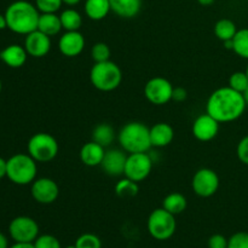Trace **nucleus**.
<instances>
[{"label": "nucleus", "instance_id": "nucleus-7", "mask_svg": "<svg viewBox=\"0 0 248 248\" xmlns=\"http://www.w3.org/2000/svg\"><path fill=\"white\" fill-rule=\"evenodd\" d=\"M28 154L36 162H50L57 156L60 145L52 135L46 132L35 133L28 140Z\"/></svg>", "mask_w": 248, "mask_h": 248}, {"label": "nucleus", "instance_id": "nucleus-25", "mask_svg": "<svg viewBox=\"0 0 248 248\" xmlns=\"http://www.w3.org/2000/svg\"><path fill=\"white\" fill-rule=\"evenodd\" d=\"M60 18L62 28L65 31H79L82 24V17L80 12H78L75 9H72V7L63 10L60 15Z\"/></svg>", "mask_w": 248, "mask_h": 248}, {"label": "nucleus", "instance_id": "nucleus-3", "mask_svg": "<svg viewBox=\"0 0 248 248\" xmlns=\"http://www.w3.org/2000/svg\"><path fill=\"white\" fill-rule=\"evenodd\" d=\"M118 140L121 148L128 154L147 153L152 148L150 128L138 121L126 124L119 132Z\"/></svg>", "mask_w": 248, "mask_h": 248}, {"label": "nucleus", "instance_id": "nucleus-28", "mask_svg": "<svg viewBox=\"0 0 248 248\" xmlns=\"http://www.w3.org/2000/svg\"><path fill=\"white\" fill-rule=\"evenodd\" d=\"M138 183L128 178H123L115 184V194L119 198H132L138 194Z\"/></svg>", "mask_w": 248, "mask_h": 248}, {"label": "nucleus", "instance_id": "nucleus-31", "mask_svg": "<svg viewBox=\"0 0 248 248\" xmlns=\"http://www.w3.org/2000/svg\"><path fill=\"white\" fill-rule=\"evenodd\" d=\"M77 248H102V242L97 235L94 234H82L75 241Z\"/></svg>", "mask_w": 248, "mask_h": 248}, {"label": "nucleus", "instance_id": "nucleus-20", "mask_svg": "<svg viewBox=\"0 0 248 248\" xmlns=\"http://www.w3.org/2000/svg\"><path fill=\"white\" fill-rule=\"evenodd\" d=\"M111 11L121 18H133L142 7V0H109Z\"/></svg>", "mask_w": 248, "mask_h": 248}, {"label": "nucleus", "instance_id": "nucleus-29", "mask_svg": "<svg viewBox=\"0 0 248 248\" xmlns=\"http://www.w3.org/2000/svg\"><path fill=\"white\" fill-rule=\"evenodd\" d=\"M229 87L235 91L244 93L248 87V77L246 72H235L229 78Z\"/></svg>", "mask_w": 248, "mask_h": 248}, {"label": "nucleus", "instance_id": "nucleus-26", "mask_svg": "<svg viewBox=\"0 0 248 248\" xmlns=\"http://www.w3.org/2000/svg\"><path fill=\"white\" fill-rule=\"evenodd\" d=\"M236 33H237L236 24L229 18L219 19L215 26V34L220 41L232 40Z\"/></svg>", "mask_w": 248, "mask_h": 248}, {"label": "nucleus", "instance_id": "nucleus-24", "mask_svg": "<svg viewBox=\"0 0 248 248\" xmlns=\"http://www.w3.org/2000/svg\"><path fill=\"white\" fill-rule=\"evenodd\" d=\"M186 206H188V201H186V196L181 193L169 194L162 201V208H165V210L169 211L170 213L174 216L181 215L182 212H184Z\"/></svg>", "mask_w": 248, "mask_h": 248}, {"label": "nucleus", "instance_id": "nucleus-8", "mask_svg": "<svg viewBox=\"0 0 248 248\" xmlns=\"http://www.w3.org/2000/svg\"><path fill=\"white\" fill-rule=\"evenodd\" d=\"M153 170V160L147 153H133L127 155L124 176L140 183L147 179Z\"/></svg>", "mask_w": 248, "mask_h": 248}, {"label": "nucleus", "instance_id": "nucleus-16", "mask_svg": "<svg viewBox=\"0 0 248 248\" xmlns=\"http://www.w3.org/2000/svg\"><path fill=\"white\" fill-rule=\"evenodd\" d=\"M58 48L65 57H77L85 48L84 35L79 31H65L58 40Z\"/></svg>", "mask_w": 248, "mask_h": 248}, {"label": "nucleus", "instance_id": "nucleus-45", "mask_svg": "<svg viewBox=\"0 0 248 248\" xmlns=\"http://www.w3.org/2000/svg\"><path fill=\"white\" fill-rule=\"evenodd\" d=\"M242 94H244L245 102H246V104H247V106H248V87H247V90H246V91H245L244 93H242Z\"/></svg>", "mask_w": 248, "mask_h": 248}, {"label": "nucleus", "instance_id": "nucleus-10", "mask_svg": "<svg viewBox=\"0 0 248 248\" xmlns=\"http://www.w3.org/2000/svg\"><path fill=\"white\" fill-rule=\"evenodd\" d=\"M173 85L167 79L161 77H155L150 79L144 86V96L154 106H164L172 101Z\"/></svg>", "mask_w": 248, "mask_h": 248}, {"label": "nucleus", "instance_id": "nucleus-46", "mask_svg": "<svg viewBox=\"0 0 248 248\" xmlns=\"http://www.w3.org/2000/svg\"><path fill=\"white\" fill-rule=\"evenodd\" d=\"M1 89H2V85H1V80H0V93H1Z\"/></svg>", "mask_w": 248, "mask_h": 248}, {"label": "nucleus", "instance_id": "nucleus-18", "mask_svg": "<svg viewBox=\"0 0 248 248\" xmlns=\"http://www.w3.org/2000/svg\"><path fill=\"white\" fill-rule=\"evenodd\" d=\"M104 155H106V148L93 140L84 144L80 149V160L82 164L89 167L101 166Z\"/></svg>", "mask_w": 248, "mask_h": 248}, {"label": "nucleus", "instance_id": "nucleus-21", "mask_svg": "<svg viewBox=\"0 0 248 248\" xmlns=\"http://www.w3.org/2000/svg\"><path fill=\"white\" fill-rule=\"evenodd\" d=\"M84 10L86 16L92 21H102L111 11L109 0H86Z\"/></svg>", "mask_w": 248, "mask_h": 248}, {"label": "nucleus", "instance_id": "nucleus-6", "mask_svg": "<svg viewBox=\"0 0 248 248\" xmlns=\"http://www.w3.org/2000/svg\"><path fill=\"white\" fill-rule=\"evenodd\" d=\"M147 228L153 239L157 241H166L171 239L176 232V216L162 207L156 208L149 215Z\"/></svg>", "mask_w": 248, "mask_h": 248}, {"label": "nucleus", "instance_id": "nucleus-4", "mask_svg": "<svg viewBox=\"0 0 248 248\" xmlns=\"http://www.w3.org/2000/svg\"><path fill=\"white\" fill-rule=\"evenodd\" d=\"M90 81L94 89L103 92H110L118 89L123 81V72L116 63L110 60L94 63L90 70Z\"/></svg>", "mask_w": 248, "mask_h": 248}, {"label": "nucleus", "instance_id": "nucleus-32", "mask_svg": "<svg viewBox=\"0 0 248 248\" xmlns=\"http://www.w3.org/2000/svg\"><path fill=\"white\" fill-rule=\"evenodd\" d=\"M62 5V0H35V6L40 14H56Z\"/></svg>", "mask_w": 248, "mask_h": 248}, {"label": "nucleus", "instance_id": "nucleus-30", "mask_svg": "<svg viewBox=\"0 0 248 248\" xmlns=\"http://www.w3.org/2000/svg\"><path fill=\"white\" fill-rule=\"evenodd\" d=\"M110 48L106 43H97L91 48V57L94 63L106 62L110 60Z\"/></svg>", "mask_w": 248, "mask_h": 248}, {"label": "nucleus", "instance_id": "nucleus-44", "mask_svg": "<svg viewBox=\"0 0 248 248\" xmlns=\"http://www.w3.org/2000/svg\"><path fill=\"white\" fill-rule=\"evenodd\" d=\"M223 44H224L225 48H228V50H232V46H234V44H232V40L223 41Z\"/></svg>", "mask_w": 248, "mask_h": 248}, {"label": "nucleus", "instance_id": "nucleus-14", "mask_svg": "<svg viewBox=\"0 0 248 248\" xmlns=\"http://www.w3.org/2000/svg\"><path fill=\"white\" fill-rule=\"evenodd\" d=\"M23 46L28 56H31L34 58L45 57L51 50V38L36 29L31 33L27 34Z\"/></svg>", "mask_w": 248, "mask_h": 248}, {"label": "nucleus", "instance_id": "nucleus-34", "mask_svg": "<svg viewBox=\"0 0 248 248\" xmlns=\"http://www.w3.org/2000/svg\"><path fill=\"white\" fill-rule=\"evenodd\" d=\"M228 248H248V232H239L228 239Z\"/></svg>", "mask_w": 248, "mask_h": 248}, {"label": "nucleus", "instance_id": "nucleus-22", "mask_svg": "<svg viewBox=\"0 0 248 248\" xmlns=\"http://www.w3.org/2000/svg\"><path fill=\"white\" fill-rule=\"evenodd\" d=\"M62 23L57 14H40L38 22V31H43L44 34L55 36L62 31Z\"/></svg>", "mask_w": 248, "mask_h": 248}, {"label": "nucleus", "instance_id": "nucleus-42", "mask_svg": "<svg viewBox=\"0 0 248 248\" xmlns=\"http://www.w3.org/2000/svg\"><path fill=\"white\" fill-rule=\"evenodd\" d=\"M62 1H63V4L68 5V6H75V5L79 4L81 0H62Z\"/></svg>", "mask_w": 248, "mask_h": 248}, {"label": "nucleus", "instance_id": "nucleus-1", "mask_svg": "<svg viewBox=\"0 0 248 248\" xmlns=\"http://www.w3.org/2000/svg\"><path fill=\"white\" fill-rule=\"evenodd\" d=\"M247 104L244 94L225 86L212 92L206 103V113L215 118L218 123H232L241 118Z\"/></svg>", "mask_w": 248, "mask_h": 248}, {"label": "nucleus", "instance_id": "nucleus-27", "mask_svg": "<svg viewBox=\"0 0 248 248\" xmlns=\"http://www.w3.org/2000/svg\"><path fill=\"white\" fill-rule=\"evenodd\" d=\"M232 51L241 58L248 60V28L237 31L232 39Z\"/></svg>", "mask_w": 248, "mask_h": 248}, {"label": "nucleus", "instance_id": "nucleus-11", "mask_svg": "<svg viewBox=\"0 0 248 248\" xmlns=\"http://www.w3.org/2000/svg\"><path fill=\"white\" fill-rule=\"evenodd\" d=\"M219 177L213 170L200 169L195 172L191 181L194 193L200 198H211L219 189Z\"/></svg>", "mask_w": 248, "mask_h": 248}, {"label": "nucleus", "instance_id": "nucleus-2", "mask_svg": "<svg viewBox=\"0 0 248 248\" xmlns=\"http://www.w3.org/2000/svg\"><path fill=\"white\" fill-rule=\"evenodd\" d=\"M7 28L16 34L27 35L38 29L40 12L35 5L26 0H17L10 4L5 11Z\"/></svg>", "mask_w": 248, "mask_h": 248}, {"label": "nucleus", "instance_id": "nucleus-23", "mask_svg": "<svg viewBox=\"0 0 248 248\" xmlns=\"http://www.w3.org/2000/svg\"><path fill=\"white\" fill-rule=\"evenodd\" d=\"M92 140L107 148L115 140V130L109 124H99L92 131Z\"/></svg>", "mask_w": 248, "mask_h": 248}, {"label": "nucleus", "instance_id": "nucleus-36", "mask_svg": "<svg viewBox=\"0 0 248 248\" xmlns=\"http://www.w3.org/2000/svg\"><path fill=\"white\" fill-rule=\"evenodd\" d=\"M208 248H228V239L222 234H215L208 239Z\"/></svg>", "mask_w": 248, "mask_h": 248}, {"label": "nucleus", "instance_id": "nucleus-12", "mask_svg": "<svg viewBox=\"0 0 248 248\" xmlns=\"http://www.w3.org/2000/svg\"><path fill=\"white\" fill-rule=\"evenodd\" d=\"M31 194L34 200L41 205L53 203L60 196V186L53 179L43 177L38 178L31 183Z\"/></svg>", "mask_w": 248, "mask_h": 248}, {"label": "nucleus", "instance_id": "nucleus-15", "mask_svg": "<svg viewBox=\"0 0 248 248\" xmlns=\"http://www.w3.org/2000/svg\"><path fill=\"white\" fill-rule=\"evenodd\" d=\"M126 160H127V155L124 149L106 150L101 167L108 176L120 177L125 173Z\"/></svg>", "mask_w": 248, "mask_h": 248}, {"label": "nucleus", "instance_id": "nucleus-48", "mask_svg": "<svg viewBox=\"0 0 248 248\" xmlns=\"http://www.w3.org/2000/svg\"><path fill=\"white\" fill-rule=\"evenodd\" d=\"M246 74H247V77H248V65H247V68H246Z\"/></svg>", "mask_w": 248, "mask_h": 248}, {"label": "nucleus", "instance_id": "nucleus-38", "mask_svg": "<svg viewBox=\"0 0 248 248\" xmlns=\"http://www.w3.org/2000/svg\"><path fill=\"white\" fill-rule=\"evenodd\" d=\"M6 170H7V160L0 157V179L6 177Z\"/></svg>", "mask_w": 248, "mask_h": 248}, {"label": "nucleus", "instance_id": "nucleus-17", "mask_svg": "<svg viewBox=\"0 0 248 248\" xmlns=\"http://www.w3.org/2000/svg\"><path fill=\"white\" fill-rule=\"evenodd\" d=\"M28 53H27L24 46L18 44H12L2 48L0 52V60L10 68H21L27 62Z\"/></svg>", "mask_w": 248, "mask_h": 248}, {"label": "nucleus", "instance_id": "nucleus-5", "mask_svg": "<svg viewBox=\"0 0 248 248\" xmlns=\"http://www.w3.org/2000/svg\"><path fill=\"white\" fill-rule=\"evenodd\" d=\"M38 166L29 154H15L7 160L6 177L17 186H28L36 179Z\"/></svg>", "mask_w": 248, "mask_h": 248}, {"label": "nucleus", "instance_id": "nucleus-39", "mask_svg": "<svg viewBox=\"0 0 248 248\" xmlns=\"http://www.w3.org/2000/svg\"><path fill=\"white\" fill-rule=\"evenodd\" d=\"M9 248H35L34 244H26V242H15L12 246Z\"/></svg>", "mask_w": 248, "mask_h": 248}, {"label": "nucleus", "instance_id": "nucleus-43", "mask_svg": "<svg viewBox=\"0 0 248 248\" xmlns=\"http://www.w3.org/2000/svg\"><path fill=\"white\" fill-rule=\"evenodd\" d=\"M198 2L202 6H208V5H212L215 0H198Z\"/></svg>", "mask_w": 248, "mask_h": 248}, {"label": "nucleus", "instance_id": "nucleus-41", "mask_svg": "<svg viewBox=\"0 0 248 248\" xmlns=\"http://www.w3.org/2000/svg\"><path fill=\"white\" fill-rule=\"evenodd\" d=\"M5 28H7L6 18H5V15L0 14V31H2V29Z\"/></svg>", "mask_w": 248, "mask_h": 248}, {"label": "nucleus", "instance_id": "nucleus-9", "mask_svg": "<svg viewBox=\"0 0 248 248\" xmlns=\"http://www.w3.org/2000/svg\"><path fill=\"white\" fill-rule=\"evenodd\" d=\"M9 234L15 242L33 244L39 236V225L33 218L18 216L10 222Z\"/></svg>", "mask_w": 248, "mask_h": 248}, {"label": "nucleus", "instance_id": "nucleus-40", "mask_svg": "<svg viewBox=\"0 0 248 248\" xmlns=\"http://www.w3.org/2000/svg\"><path fill=\"white\" fill-rule=\"evenodd\" d=\"M0 248H9V241L7 237L2 232H0Z\"/></svg>", "mask_w": 248, "mask_h": 248}, {"label": "nucleus", "instance_id": "nucleus-35", "mask_svg": "<svg viewBox=\"0 0 248 248\" xmlns=\"http://www.w3.org/2000/svg\"><path fill=\"white\" fill-rule=\"evenodd\" d=\"M236 155L242 164L248 166V136H245L236 147Z\"/></svg>", "mask_w": 248, "mask_h": 248}, {"label": "nucleus", "instance_id": "nucleus-33", "mask_svg": "<svg viewBox=\"0 0 248 248\" xmlns=\"http://www.w3.org/2000/svg\"><path fill=\"white\" fill-rule=\"evenodd\" d=\"M33 244L35 248H62L60 240L50 234L39 235Z\"/></svg>", "mask_w": 248, "mask_h": 248}, {"label": "nucleus", "instance_id": "nucleus-19", "mask_svg": "<svg viewBox=\"0 0 248 248\" xmlns=\"http://www.w3.org/2000/svg\"><path fill=\"white\" fill-rule=\"evenodd\" d=\"M174 138V130L170 124L157 123L150 127V142L152 147L164 148L171 144Z\"/></svg>", "mask_w": 248, "mask_h": 248}, {"label": "nucleus", "instance_id": "nucleus-37", "mask_svg": "<svg viewBox=\"0 0 248 248\" xmlns=\"http://www.w3.org/2000/svg\"><path fill=\"white\" fill-rule=\"evenodd\" d=\"M186 97H188V92L183 87H174L173 89V94H172V101L176 102H183L186 101Z\"/></svg>", "mask_w": 248, "mask_h": 248}, {"label": "nucleus", "instance_id": "nucleus-13", "mask_svg": "<svg viewBox=\"0 0 248 248\" xmlns=\"http://www.w3.org/2000/svg\"><path fill=\"white\" fill-rule=\"evenodd\" d=\"M219 125L215 118L205 113L199 115L193 124V135L200 142H210L219 132Z\"/></svg>", "mask_w": 248, "mask_h": 248}, {"label": "nucleus", "instance_id": "nucleus-47", "mask_svg": "<svg viewBox=\"0 0 248 248\" xmlns=\"http://www.w3.org/2000/svg\"><path fill=\"white\" fill-rule=\"evenodd\" d=\"M65 248H77V247H75V245H72V246H68V247H65Z\"/></svg>", "mask_w": 248, "mask_h": 248}]
</instances>
